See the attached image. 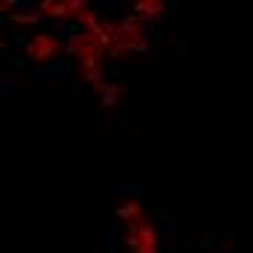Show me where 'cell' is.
I'll list each match as a JSON object with an SVG mask.
<instances>
[{
	"label": "cell",
	"instance_id": "1",
	"mask_svg": "<svg viewBox=\"0 0 253 253\" xmlns=\"http://www.w3.org/2000/svg\"><path fill=\"white\" fill-rule=\"evenodd\" d=\"M24 47H26V58H29V61H35V64H47V61H52V58H58V55H61V41H58V35H55V32L32 35ZM58 61H61V58H58Z\"/></svg>",
	"mask_w": 253,
	"mask_h": 253
},
{
	"label": "cell",
	"instance_id": "2",
	"mask_svg": "<svg viewBox=\"0 0 253 253\" xmlns=\"http://www.w3.org/2000/svg\"><path fill=\"white\" fill-rule=\"evenodd\" d=\"M131 9H134L143 21H160V18L166 15V9H169V6H166L163 0H137Z\"/></svg>",
	"mask_w": 253,
	"mask_h": 253
},
{
	"label": "cell",
	"instance_id": "3",
	"mask_svg": "<svg viewBox=\"0 0 253 253\" xmlns=\"http://www.w3.org/2000/svg\"><path fill=\"white\" fill-rule=\"evenodd\" d=\"M117 218L126 221V224H146V221H143V218H146V210H143L140 201H126V204L117 207Z\"/></svg>",
	"mask_w": 253,
	"mask_h": 253
},
{
	"label": "cell",
	"instance_id": "4",
	"mask_svg": "<svg viewBox=\"0 0 253 253\" xmlns=\"http://www.w3.org/2000/svg\"><path fill=\"white\" fill-rule=\"evenodd\" d=\"M38 12H44L52 21H73L67 0H61V3H58V0H41V3H38Z\"/></svg>",
	"mask_w": 253,
	"mask_h": 253
},
{
	"label": "cell",
	"instance_id": "5",
	"mask_svg": "<svg viewBox=\"0 0 253 253\" xmlns=\"http://www.w3.org/2000/svg\"><path fill=\"white\" fill-rule=\"evenodd\" d=\"M9 21L12 24H41V15H35V12H29V15H21V12H15V15H9Z\"/></svg>",
	"mask_w": 253,
	"mask_h": 253
},
{
	"label": "cell",
	"instance_id": "6",
	"mask_svg": "<svg viewBox=\"0 0 253 253\" xmlns=\"http://www.w3.org/2000/svg\"><path fill=\"white\" fill-rule=\"evenodd\" d=\"M134 114H137V105H131V111H126V114H123V120H120V137H126V134H128Z\"/></svg>",
	"mask_w": 253,
	"mask_h": 253
},
{
	"label": "cell",
	"instance_id": "7",
	"mask_svg": "<svg viewBox=\"0 0 253 253\" xmlns=\"http://www.w3.org/2000/svg\"><path fill=\"white\" fill-rule=\"evenodd\" d=\"M3 61H6V64H15L18 70H26V61L24 58H18V55H3Z\"/></svg>",
	"mask_w": 253,
	"mask_h": 253
},
{
	"label": "cell",
	"instance_id": "8",
	"mask_svg": "<svg viewBox=\"0 0 253 253\" xmlns=\"http://www.w3.org/2000/svg\"><path fill=\"white\" fill-rule=\"evenodd\" d=\"M215 248V239H201L198 242V251H212Z\"/></svg>",
	"mask_w": 253,
	"mask_h": 253
},
{
	"label": "cell",
	"instance_id": "9",
	"mask_svg": "<svg viewBox=\"0 0 253 253\" xmlns=\"http://www.w3.org/2000/svg\"><path fill=\"white\" fill-rule=\"evenodd\" d=\"M61 90H64V93H84L79 84H67V87H61Z\"/></svg>",
	"mask_w": 253,
	"mask_h": 253
}]
</instances>
